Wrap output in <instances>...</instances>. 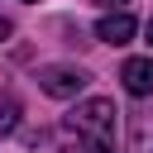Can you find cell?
I'll return each mask as SVG.
<instances>
[{
  "instance_id": "1",
  "label": "cell",
  "mask_w": 153,
  "mask_h": 153,
  "mask_svg": "<svg viewBox=\"0 0 153 153\" xmlns=\"http://www.w3.org/2000/svg\"><path fill=\"white\" fill-rule=\"evenodd\" d=\"M62 129H67V143H110L115 139V105L91 96L62 120Z\"/></svg>"
},
{
  "instance_id": "2",
  "label": "cell",
  "mask_w": 153,
  "mask_h": 153,
  "mask_svg": "<svg viewBox=\"0 0 153 153\" xmlns=\"http://www.w3.org/2000/svg\"><path fill=\"white\" fill-rule=\"evenodd\" d=\"M86 81H91V76H86L81 67H67V62H57V67H43V72H38V86H43L48 96H57V100H72Z\"/></svg>"
},
{
  "instance_id": "3",
  "label": "cell",
  "mask_w": 153,
  "mask_h": 153,
  "mask_svg": "<svg viewBox=\"0 0 153 153\" xmlns=\"http://www.w3.org/2000/svg\"><path fill=\"white\" fill-rule=\"evenodd\" d=\"M120 81H124V91L134 100H148L153 96V57H129L120 67Z\"/></svg>"
},
{
  "instance_id": "4",
  "label": "cell",
  "mask_w": 153,
  "mask_h": 153,
  "mask_svg": "<svg viewBox=\"0 0 153 153\" xmlns=\"http://www.w3.org/2000/svg\"><path fill=\"white\" fill-rule=\"evenodd\" d=\"M96 38L120 48V43H129V38H134V19H129L124 10H105V19L96 24Z\"/></svg>"
},
{
  "instance_id": "5",
  "label": "cell",
  "mask_w": 153,
  "mask_h": 153,
  "mask_svg": "<svg viewBox=\"0 0 153 153\" xmlns=\"http://www.w3.org/2000/svg\"><path fill=\"white\" fill-rule=\"evenodd\" d=\"M124 153H153V110H134V115H129Z\"/></svg>"
},
{
  "instance_id": "6",
  "label": "cell",
  "mask_w": 153,
  "mask_h": 153,
  "mask_svg": "<svg viewBox=\"0 0 153 153\" xmlns=\"http://www.w3.org/2000/svg\"><path fill=\"white\" fill-rule=\"evenodd\" d=\"M19 115H24L19 100H14V96H0V139H10V134L19 129Z\"/></svg>"
},
{
  "instance_id": "7",
  "label": "cell",
  "mask_w": 153,
  "mask_h": 153,
  "mask_svg": "<svg viewBox=\"0 0 153 153\" xmlns=\"http://www.w3.org/2000/svg\"><path fill=\"white\" fill-rule=\"evenodd\" d=\"M10 33H14V24H10V19H5V14H0V43H5V38H10Z\"/></svg>"
},
{
  "instance_id": "8",
  "label": "cell",
  "mask_w": 153,
  "mask_h": 153,
  "mask_svg": "<svg viewBox=\"0 0 153 153\" xmlns=\"http://www.w3.org/2000/svg\"><path fill=\"white\" fill-rule=\"evenodd\" d=\"M100 10H124V0H96Z\"/></svg>"
},
{
  "instance_id": "9",
  "label": "cell",
  "mask_w": 153,
  "mask_h": 153,
  "mask_svg": "<svg viewBox=\"0 0 153 153\" xmlns=\"http://www.w3.org/2000/svg\"><path fill=\"white\" fill-rule=\"evenodd\" d=\"M143 38H148V48H153V19H148V29H143Z\"/></svg>"
},
{
  "instance_id": "10",
  "label": "cell",
  "mask_w": 153,
  "mask_h": 153,
  "mask_svg": "<svg viewBox=\"0 0 153 153\" xmlns=\"http://www.w3.org/2000/svg\"><path fill=\"white\" fill-rule=\"evenodd\" d=\"M29 5H33V0H29Z\"/></svg>"
}]
</instances>
